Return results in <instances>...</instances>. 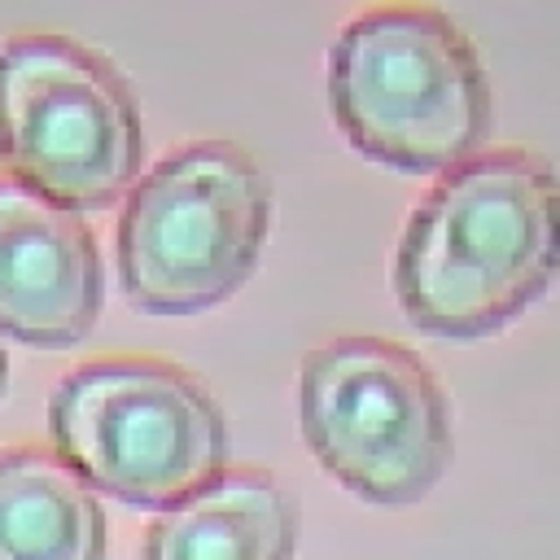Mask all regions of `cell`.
<instances>
[{
  "label": "cell",
  "instance_id": "obj_1",
  "mask_svg": "<svg viewBox=\"0 0 560 560\" xmlns=\"http://www.w3.org/2000/svg\"><path fill=\"white\" fill-rule=\"evenodd\" d=\"M560 271V179L529 149H477L411 206L394 293L411 324L477 337L521 315Z\"/></svg>",
  "mask_w": 560,
  "mask_h": 560
},
{
  "label": "cell",
  "instance_id": "obj_2",
  "mask_svg": "<svg viewBox=\"0 0 560 560\" xmlns=\"http://www.w3.org/2000/svg\"><path fill=\"white\" fill-rule=\"evenodd\" d=\"M328 101L354 149L402 171H446L490 127L481 57L433 4L359 9L328 48Z\"/></svg>",
  "mask_w": 560,
  "mask_h": 560
},
{
  "label": "cell",
  "instance_id": "obj_3",
  "mask_svg": "<svg viewBox=\"0 0 560 560\" xmlns=\"http://www.w3.org/2000/svg\"><path fill=\"white\" fill-rule=\"evenodd\" d=\"M48 433L92 490L144 508H171L228 468L219 398L188 368L153 354H96L61 372Z\"/></svg>",
  "mask_w": 560,
  "mask_h": 560
},
{
  "label": "cell",
  "instance_id": "obj_4",
  "mask_svg": "<svg viewBox=\"0 0 560 560\" xmlns=\"http://www.w3.org/2000/svg\"><path fill=\"white\" fill-rule=\"evenodd\" d=\"M271 223L262 166L232 140L162 153L118 210V271L149 311H201L258 262Z\"/></svg>",
  "mask_w": 560,
  "mask_h": 560
},
{
  "label": "cell",
  "instance_id": "obj_5",
  "mask_svg": "<svg viewBox=\"0 0 560 560\" xmlns=\"http://www.w3.org/2000/svg\"><path fill=\"white\" fill-rule=\"evenodd\" d=\"M298 420L315 459L376 503L420 499L451 464V402L402 341L341 332L298 372Z\"/></svg>",
  "mask_w": 560,
  "mask_h": 560
},
{
  "label": "cell",
  "instance_id": "obj_6",
  "mask_svg": "<svg viewBox=\"0 0 560 560\" xmlns=\"http://www.w3.org/2000/svg\"><path fill=\"white\" fill-rule=\"evenodd\" d=\"M140 153V105L109 57L52 31L0 39V158L13 179L92 210L136 179Z\"/></svg>",
  "mask_w": 560,
  "mask_h": 560
},
{
  "label": "cell",
  "instance_id": "obj_7",
  "mask_svg": "<svg viewBox=\"0 0 560 560\" xmlns=\"http://www.w3.org/2000/svg\"><path fill=\"white\" fill-rule=\"evenodd\" d=\"M101 249L79 210L0 175V332L70 346L101 315Z\"/></svg>",
  "mask_w": 560,
  "mask_h": 560
},
{
  "label": "cell",
  "instance_id": "obj_8",
  "mask_svg": "<svg viewBox=\"0 0 560 560\" xmlns=\"http://www.w3.org/2000/svg\"><path fill=\"white\" fill-rule=\"evenodd\" d=\"M298 503L262 468H223L153 516L140 560H289Z\"/></svg>",
  "mask_w": 560,
  "mask_h": 560
},
{
  "label": "cell",
  "instance_id": "obj_9",
  "mask_svg": "<svg viewBox=\"0 0 560 560\" xmlns=\"http://www.w3.org/2000/svg\"><path fill=\"white\" fill-rule=\"evenodd\" d=\"M0 560H105L101 499L52 446L0 451Z\"/></svg>",
  "mask_w": 560,
  "mask_h": 560
},
{
  "label": "cell",
  "instance_id": "obj_10",
  "mask_svg": "<svg viewBox=\"0 0 560 560\" xmlns=\"http://www.w3.org/2000/svg\"><path fill=\"white\" fill-rule=\"evenodd\" d=\"M4 376H9V354H4V346H0V394H4Z\"/></svg>",
  "mask_w": 560,
  "mask_h": 560
}]
</instances>
